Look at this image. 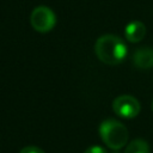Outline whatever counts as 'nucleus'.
<instances>
[{
	"instance_id": "obj_1",
	"label": "nucleus",
	"mask_w": 153,
	"mask_h": 153,
	"mask_svg": "<svg viewBox=\"0 0 153 153\" xmlns=\"http://www.w3.org/2000/svg\"><path fill=\"white\" fill-rule=\"evenodd\" d=\"M97 57L106 65H118L127 56V45L118 36L106 33L100 36L94 44Z\"/></svg>"
},
{
	"instance_id": "obj_2",
	"label": "nucleus",
	"mask_w": 153,
	"mask_h": 153,
	"mask_svg": "<svg viewBox=\"0 0 153 153\" xmlns=\"http://www.w3.org/2000/svg\"><path fill=\"white\" fill-rule=\"evenodd\" d=\"M99 135L103 142L115 151L124 147L128 141V130L126 126L114 118H106L100 123Z\"/></svg>"
},
{
	"instance_id": "obj_3",
	"label": "nucleus",
	"mask_w": 153,
	"mask_h": 153,
	"mask_svg": "<svg viewBox=\"0 0 153 153\" xmlns=\"http://www.w3.org/2000/svg\"><path fill=\"white\" fill-rule=\"evenodd\" d=\"M31 26L38 32H48L50 31L56 24V17L53 10L47 6H38L36 7L30 16Z\"/></svg>"
},
{
	"instance_id": "obj_4",
	"label": "nucleus",
	"mask_w": 153,
	"mask_h": 153,
	"mask_svg": "<svg viewBox=\"0 0 153 153\" xmlns=\"http://www.w3.org/2000/svg\"><path fill=\"white\" fill-rule=\"evenodd\" d=\"M140 103L136 98L129 94H123L114 99L112 110L114 112L122 118H134L140 112Z\"/></svg>"
},
{
	"instance_id": "obj_5",
	"label": "nucleus",
	"mask_w": 153,
	"mask_h": 153,
	"mask_svg": "<svg viewBox=\"0 0 153 153\" xmlns=\"http://www.w3.org/2000/svg\"><path fill=\"white\" fill-rule=\"evenodd\" d=\"M124 35H126V38L129 42L137 43V42H140L145 37V35H146V26L140 20L130 22L126 26V29H124Z\"/></svg>"
},
{
	"instance_id": "obj_6",
	"label": "nucleus",
	"mask_w": 153,
	"mask_h": 153,
	"mask_svg": "<svg viewBox=\"0 0 153 153\" xmlns=\"http://www.w3.org/2000/svg\"><path fill=\"white\" fill-rule=\"evenodd\" d=\"M133 62L136 67L147 69L153 67V49L152 48H140L133 55Z\"/></svg>"
},
{
	"instance_id": "obj_7",
	"label": "nucleus",
	"mask_w": 153,
	"mask_h": 153,
	"mask_svg": "<svg viewBox=\"0 0 153 153\" xmlns=\"http://www.w3.org/2000/svg\"><path fill=\"white\" fill-rule=\"evenodd\" d=\"M124 153H149V146L143 139H135L129 142Z\"/></svg>"
},
{
	"instance_id": "obj_8",
	"label": "nucleus",
	"mask_w": 153,
	"mask_h": 153,
	"mask_svg": "<svg viewBox=\"0 0 153 153\" xmlns=\"http://www.w3.org/2000/svg\"><path fill=\"white\" fill-rule=\"evenodd\" d=\"M19 153H44V152L37 146H27V147L22 148Z\"/></svg>"
},
{
	"instance_id": "obj_9",
	"label": "nucleus",
	"mask_w": 153,
	"mask_h": 153,
	"mask_svg": "<svg viewBox=\"0 0 153 153\" xmlns=\"http://www.w3.org/2000/svg\"><path fill=\"white\" fill-rule=\"evenodd\" d=\"M84 153H106V151L100 146H91Z\"/></svg>"
},
{
	"instance_id": "obj_10",
	"label": "nucleus",
	"mask_w": 153,
	"mask_h": 153,
	"mask_svg": "<svg viewBox=\"0 0 153 153\" xmlns=\"http://www.w3.org/2000/svg\"><path fill=\"white\" fill-rule=\"evenodd\" d=\"M151 106H152V110H153V100H152V104H151Z\"/></svg>"
}]
</instances>
